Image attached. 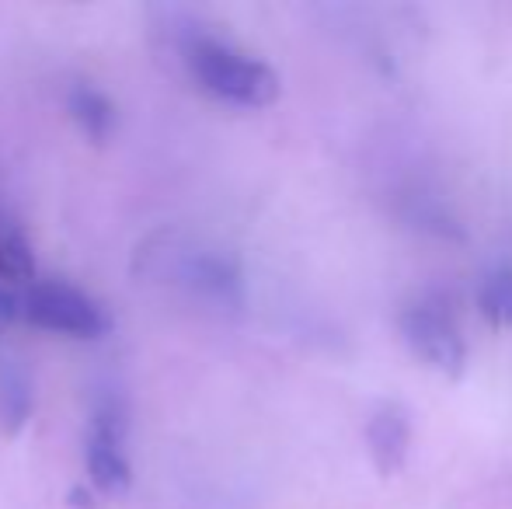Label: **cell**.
<instances>
[{"label":"cell","mask_w":512,"mask_h":509,"mask_svg":"<svg viewBox=\"0 0 512 509\" xmlns=\"http://www.w3.org/2000/svg\"><path fill=\"white\" fill-rule=\"evenodd\" d=\"M21 318L42 332L70 335V339H102L112 328V318L95 297L60 279L32 283L21 297Z\"/></svg>","instance_id":"2"},{"label":"cell","mask_w":512,"mask_h":509,"mask_svg":"<svg viewBox=\"0 0 512 509\" xmlns=\"http://www.w3.org/2000/svg\"><path fill=\"white\" fill-rule=\"evenodd\" d=\"M398 332L408 342V349L425 363L439 370L443 377L457 381L467 370V342L453 321L450 307L439 300H418L398 314Z\"/></svg>","instance_id":"3"},{"label":"cell","mask_w":512,"mask_h":509,"mask_svg":"<svg viewBox=\"0 0 512 509\" xmlns=\"http://www.w3.org/2000/svg\"><path fill=\"white\" fill-rule=\"evenodd\" d=\"M366 440V454L377 475L394 478L405 471L408 464V450H411V415L405 405L398 401H380L370 412L363 429Z\"/></svg>","instance_id":"4"},{"label":"cell","mask_w":512,"mask_h":509,"mask_svg":"<svg viewBox=\"0 0 512 509\" xmlns=\"http://www.w3.org/2000/svg\"><path fill=\"white\" fill-rule=\"evenodd\" d=\"M84 461H88V482L95 492H102V496H122V492H129V485H133V464H129L122 443L91 436Z\"/></svg>","instance_id":"6"},{"label":"cell","mask_w":512,"mask_h":509,"mask_svg":"<svg viewBox=\"0 0 512 509\" xmlns=\"http://www.w3.org/2000/svg\"><path fill=\"white\" fill-rule=\"evenodd\" d=\"M35 252L21 227H0V286L4 283H32Z\"/></svg>","instance_id":"8"},{"label":"cell","mask_w":512,"mask_h":509,"mask_svg":"<svg viewBox=\"0 0 512 509\" xmlns=\"http://www.w3.org/2000/svg\"><path fill=\"white\" fill-rule=\"evenodd\" d=\"M185 63L206 95L220 98L237 109H269L283 84L279 74L258 56L230 46L213 35H196L185 46Z\"/></svg>","instance_id":"1"},{"label":"cell","mask_w":512,"mask_h":509,"mask_svg":"<svg viewBox=\"0 0 512 509\" xmlns=\"http://www.w3.org/2000/svg\"><path fill=\"white\" fill-rule=\"evenodd\" d=\"M478 311L499 328H512V269H495L478 286Z\"/></svg>","instance_id":"9"},{"label":"cell","mask_w":512,"mask_h":509,"mask_svg":"<svg viewBox=\"0 0 512 509\" xmlns=\"http://www.w3.org/2000/svg\"><path fill=\"white\" fill-rule=\"evenodd\" d=\"M14 318H21V297L0 286V325H11Z\"/></svg>","instance_id":"11"},{"label":"cell","mask_w":512,"mask_h":509,"mask_svg":"<svg viewBox=\"0 0 512 509\" xmlns=\"http://www.w3.org/2000/svg\"><path fill=\"white\" fill-rule=\"evenodd\" d=\"M67 112L74 119V126L84 133V140L91 143H108L115 126H119V109L95 84H74L67 95Z\"/></svg>","instance_id":"5"},{"label":"cell","mask_w":512,"mask_h":509,"mask_svg":"<svg viewBox=\"0 0 512 509\" xmlns=\"http://www.w3.org/2000/svg\"><path fill=\"white\" fill-rule=\"evenodd\" d=\"M192 279L196 286L213 300H223V304H237L241 300V272L230 258L223 255H199L192 262Z\"/></svg>","instance_id":"7"},{"label":"cell","mask_w":512,"mask_h":509,"mask_svg":"<svg viewBox=\"0 0 512 509\" xmlns=\"http://www.w3.org/2000/svg\"><path fill=\"white\" fill-rule=\"evenodd\" d=\"M28 415H32V391H28V384L18 374L4 377V384H0V429L7 436H18L25 429Z\"/></svg>","instance_id":"10"},{"label":"cell","mask_w":512,"mask_h":509,"mask_svg":"<svg viewBox=\"0 0 512 509\" xmlns=\"http://www.w3.org/2000/svg\"><path fill=\"white\" fill-rule=\"evenodd\" d=\"M67 503L74 509H95V492H88V485H74L67 492Z\"/></svg>","instance_id":"12"}]
</instances>
